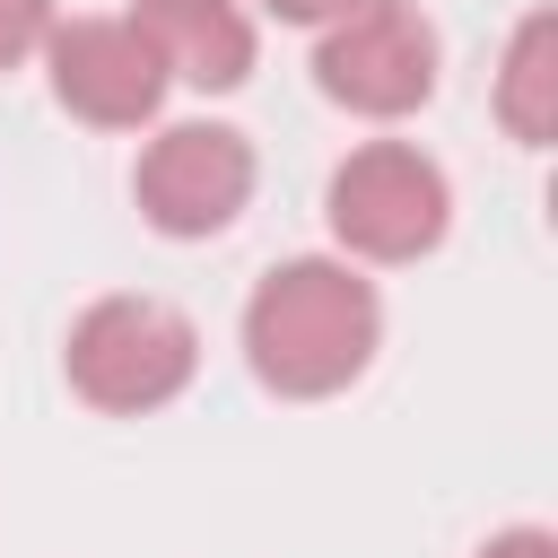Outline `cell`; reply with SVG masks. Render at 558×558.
I'll return each mask as SVG.
<instances>
[{
  "instance_id": "obj_3",
  "label": "cell",
  "mask_w": 558,
  "mask_h": 558,
  "mask_svg": "<svg viewBox=\"0 0 558 558\" xmlns=\"http://www.w3.org/2000/svg\"><path fill=\"white\" fill-rule=\"evenodd\" d=\"M323 209H331V235L357 262H418V253L445 244L453 183L418 140H366V148H349L331 166Z\"/></svg>"
},
{
  "instance_id": "obj_7",
  "label": "cell",
  "mask_w": 558,
  "mask_h": 558,
  "mask_svg": "<svg viewBox=\"0 0 558 558\" xmlns=\"http://www.w3.org/2000/svg\"><path fill=\"white\" fill-rule=\"evenodd\" d=\"M131 26L166 61V78L201 96H227L253 78V17L235 0H131Z\"/></svg>"
},
{
  "instance_id": "obj_4",
  "label": "cell",
  "mask_w": 558,
  "mask_h": 558,
  "mask_svg": "<svg viewBox=\"0 0 558 558\" xmlns=\"http://www.w3.org/2000/svg\"><path fill=\"white\" fill-rule=\"evenodd\" d=\"M436 26L418 0H357L314 44V87L366 122H401L436 96Z\"/></svg>"
},
{
  "instance_id": "obj_6",
  "label": "cell",
  "mask_w": 558,
  "mask_h": 558,
  "mask_svg": "<svg viewBox=\"0 0 558 558\" xmlns=\"http://www.w3.org/2000/svg\"><path fill=\"white\" fill-rule=\"evenodd\" d=\"M44 70H52V96L61 113L96 122V131H140L157 122L166 105V61L148 52V35L131 17H52L44 35Z\"/></svg>"
},
{
  "instance_id": "obj_5",
  "label": "cell",
  "mask_w": 558,
  "mask_h": 558,
  "mask_svg": "<svg viewBox=\"0 0 558 558\" xmlns=\"http://www.w3.org/2000/svg\"><path fill=\"white\" fill-rule=\"evenodd\" d=\"M131 192H140V218L174 244L192 235H218L235 227V209L253 201V140L227 131V122H166L140 166H131Z\"/></svg>"
},
{
  "instance_id": "obj_8",
  "label": "cell",
  "mask_w": 558,
  "mask_h": 558,
  "mask_svg": "<svg viewBox=\"0 0 558 558\" xmlns=\"http://www.w3.org/2000/svg\"><path fill=\"white\" fill-rule=\"evenodd\" d=\"M497 122L523 140V148H549L558 140V17L532 9L506 44V70H497Z\"/></svg>"
},
{
  "instance_id": "obj_11",
  "label": "cell",
  "mask_w": 558,
  "mask_h": 558,
  "mask_svg": "<svg viewBox=\"0 0 558 558\" xmlns=\"http://www.w3.org/2000/svg\"><path fill=\"white\" fill-rule=\"evenodd\" d=\"M270 17H288V26H331L340 9H357V0H262Z\"/></svg>"
},
{
  "instance_id": "obj_9",
  "label": "cell",
  "mask_w": 558,
  "mask_h": 558,
  "mask_svg": "<svg viewBox=\"0 0 558 558\" xmlns=\"http://www.w3.org/2000/svg\"><path fill=\"white\" fill-rule=\"evenodd\" d=\"M44 35H52V0H0V70L44 52Z\"/></svg>"
},
{
  "instance_id": "obj_2",
  "label": "cell",
  "mask_w": 558,
  "mask_h": 558,
  "mask_svg": "<svg viewBox=\"0 0 558 558\" xmlns=\"http://www.w3.org/2000/svg\"><path fill=\"white\" fill-rule=\"evenodd\" d=\"M61 375L87 410L148 418L201 375V331L166 296H96L61 340Z\"/></svg>"
},
{
  "instance_id": "obj_1",
  "label": "cell",
  "mask_w": 558,
  "mask_h": 558,
  "mask_svg": "<svg viewBox=\"0 0 558 558\" xmlns=\"http://www.w3.org/2000/svg\"><path fill=\"white\" fill-rule=\"evenodd\" d=\"M384 340V296L357 262L331 253H296L279 262L253 296H244V366L279 392V401H323L349 392L366 375Z\"/></svg>"
},
{
  "instance_id": "obj_10",
  "label": "cell",
  "mask_w": 558,
  "mask_h": 558,
  "mask_svg": "<svg viewBox=\"0 0 558 558\" xmlns=\"http://www.w3.org/2000/svg\"><path fill=\"white\" fill-rule=\"evenodd\" d=\"M480 558H558V541H549L541 523H514V532H497V541H480Z\"/></svg>"
}]
</instances>
